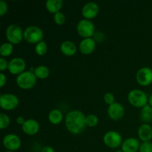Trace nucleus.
Wrapping results in <instances>:
<instances>
[{"label":"nucleus","instance_id":"f3484780","mask_svg":"<svg viewBox=\"0 0 152 152\" xmlns=\"http://www.w3.org/2000/svg\"><path fill=\"white\" fill-rule=\"evenodd\" d=\"M138 135L143 142H150L152 139V128L150 125L143 124L139 128Z\"/></svg>","mask_w":152,"mask_h":152},{"label":"nucleus","instance_id":"e433bc0d","mask_svg":"<svg viewBox=\"0 0 152 152\" xmlns=\"http://www.w3.org/2000/svg\"><path fill=\"white\" fill-rule=\"evenodd\" d=\"M5 152H14V151H5Z\"/></svg>","mask_w":152,"mask_h":152},{"label":"nucleus","instance_id":"393cba45","mask_svg":"<svg viewBox=\"0 0 152 152\" xmlns=\"http://www.w3.org/2000/svg\"><path fill=\"white\" fill-rule=\"evenodd\" d=\"M98 118L96 116L94 115V114H90L86 118V126H89V127H94L98 124Z\"/></svg>","mask_w":152,"mask_h":152},{"label":"nucleus","instance_id":"ddd939ff","mask_svg":"<svg viewBox=\"0 0 152 152\" xmlns=\"http://www.w3.org/2000/svg\"><path fill=\"white\" fill-rule=\"evenodd\" d=\"M124 108L121 104L114 102L109 105L108 108V114L110 118L114 120H118L121 119L124 115Z\"/></svg>","mask_w":152,"mask_h":152},{"label":"nucleus","instance_id":"2eb2a0df","mask_svg":"<svg viewBox=\"0 0 152 152\" xmlns=\"http://www.w3.org/2000/svg\"><path fill=\"white\" fill-rule=\"evenodd\" d=\"M96 48V41L92 38H87L81 41L80 44V50L83 54H90L93 53Z\"/></svg>","mask_w":152,"mask_h":152},{"label":"nucleus","instance_id":"c85d7f7f","mask_svg":"<svg viewBox=\"0 0 152 152\" xmlns=\"http://www.w3.org/2000/svg\"><path fill=\"white\" fill-rule=\"evenodd\" d=\"M104 100L109 105L114 103V96L111 93H106L104 96Z\"/></svg>","mask_w":152,"mask_h":152},{"label":"nucleus","instance_id":"1a4fd4ad","mask_svg":"<svg viewBox=\"0 0 152 152\" xmlns=\"http://www.w3.org/2000/svg\"><path fill=\"white\" fill-rule=\"evenodd\" d=\"M136 79L140 86H148L152 83V70L147 67L140 68L137 73Z\"/></svg>","mask_w":152,"mask_h":152},{"label":"nucleus","instance_id":"f704fd0d","mask_svg":"<svg viewBox=\"0 0 152 152\" xmlns=\"http://www.w3.org/2000/svg\"><path fill=\"white\" fill-rule=\"evenodd\" d=\"M148 102H149V105L152 107V94L150 96L149 99H148Z\"/></svg>","mask_w":152,"mask_h":152},{"label":"nucleus","instance_id":"6ab92c4d","mask_svg":"<svg viewBox=\"0 0 152 152\" xmlns=\"http://www.w3.org/2000/svg\"><path fill=\"white\" fill-rule=\"evenodd\" d=\"M63 1L62 0H48L45 3L47 10L51 13H56L62 8Z\"/></svg>","mask_w":152,"mask_h":152},{"label":"nucleus","instance_id":"20e7f679","mask_svg":"<svg viewBox=\"0 0 152 152\" xmlns=\"http://www.w3.org/2000/svg\"><path fill=\"white\" fill-rule=\"evenodd\" d=\"M24 39L29 43H39L42 41L43 32L39 27L29 26L24 31Z\"/></svg>","mask_w":152,"mask_h":152},{"label":"nucleus","instance_id":"423d86ee","mask_svg":"<svg viewBox=\"0 0 152 152\" xmlns=\"http://www.w3.org/2000/svg\"><path fill=\"white\" fill-rule=\"evenodd\" d=\"M6 37L12 45L19 44L23 39L24 33L17 25H10L6 30Z\"/></svg>","mask_w":152,"mask_h":152},{"label":"nucleus","instance_id":"412c9836","mask_svg":"<svg viewBox=\"0 0 152 152\" xmlns=\"http://www.w3.org/2000/svg\"><path fill=\"white\" fill-rule=\"evenodd\" d=\"M141 120L145 123L152 121V107L151 105H146L142 107L140 114Z\"/></svg>","mask_w":152,"mask_h":152},{"label":"nucleus","instance_id":"aec40b11","mask_svg":"<svg viewBox=\"0 0 152 152\" xmlns=\"http://www.w3.org/2000/svg\"><path fill=\"white\" fill-rule=\"evenodd\" d=\"M63 119L62 112L58 109H53L48 114V120L52 124L57 125L62 122Z\"/></svg>","mask_w":152,"mask_h":152},{"label":"nucleus","instance_id":"39448f33","mask_svg":"<svg viewBox=\"0 0 152 152\" xmlns=\"http://www.w3.org/2000/svg\"><path fill=\"white\" fill-rule=\"evenodd\" d=\"M78 34L85 39L91 38L94 35L95 27L91 21L88 19H82L77 26Z\"/></svg>","mask_w":152,"mask_h":152},{"label":"nucleus","instance_id":"4468645a","mask_svg":"<svg viewBox=\"0 0 152 152\" xmlns=\"http://www.w3.org/2000/svg\"><path fill=\"white\" fill-rule=\"evenodd\" d=\"M140 142L134 137L128 138L122 143V151L123 152H137L140 150Z\"/></svg>","mask_w":152,"mask_h":152},{"label":"nucleus","instance_id":"9b49d317","mask_svg":"<svg viewBox=\"0 0 152 152\" xmlns=\"http://www.w3.org/2000/svg\"><path fill=\"white\" fill-rule=\"evenodd\" d=\"M26 64L25 60L22 58H13L9 62L8 70L13 74H21L24 72Z\"/></svg>","mask_w":152,"mask_h":152},{"label":"nucleus","instance_id":"6e6552de","mask_svg":"<svg viewBox=\"0 0 152 152\" xmlns=\"http://www.w3.org/2000/svg\"><path fill=\"white\" fill-rule=\"evenodd\" d=\"M103 141L105 145L111 148H116L121 145L122 137L118 132L114 131L108 132L103 137Z\"/></svg>","mask_w":152,"mask_h":152},{"label":"nucleus","instance_id":"a878e982","mask_svg":"<svg viewBox=\"0 0 152 152\" xmlns=\"http://www.w3.org/2000/svg\"><path fill=\"white\" fill-rule=\"evenodd\" d=\"M10 120L8 116L4 113H1L0 114V128L1 129H5L10 125Z\"/></svg>","mask_w":152,"mask_h":152},{"label":"nucleus","instance_id":"b1692460","mask_svg":"<svg viewBox=\"0 0 152 152\" xmlns=\"http://www.w3.org/2000/svg\"><path fill=\"white\" fill-rule=\"evenodd\" d=\"M35 51L39 56H42L46 53L48 51V46L45 42L42 41L40 42L37 43L35 48Z\"/></svg>","mask_w":152,"mask_h":152},{"label":"nucleus","instance_id":"f03ea898","mask_svg":"<svg viewBox=\"0 0 152 152\" xmlns=\"http://www.w3.org/2000/svg\"><path fill=\"white\" fill-rule=\"evenodd\" d=\"M18 86L22 89H30L37 83V77L31 71H24L16 77Z\"/></svg>","mask_w":152,"mask_h":152},{"label":"nucleus","instance_id":"473e14b6","mask_svg":"<svg viewBox=\"0 0 152 152\" xmlns=\"http://www.w3.org/2000/svg\"><path fill=\"white\" fill-rule=\"evenodd\" d=\"M41 152H55L54 149L50 146H44L42 148Z\"/></svg>","mask_w":152,"mask_h":152},{"label":"nucleus","instance_id":"5701e85b","mask_svg":"<svg viewBox=\"0 0 152 152\" xmlns=\"http://www.w3.org/2000/svg\"><path fill=\"white\" fill-rule=\"evenodd\" d=\"M13 51V45L10 42H6L1 45L0 48V53L2 56H9Z\"/></svg>","mask_w":152,"mask_h":152},{"label":"nucleus","instance_id":"9d476101","mask_svg":"<svg viewBox=\"0 0 152 152\" xmlns=\"http://www.w3.org/2000/svg\"><path fill=\"white\" fill-rule=\"evenodd\" d=\"M3 145L8 151H16L21 146V140L17 135L10 134L3 138Z\"/></svg>","mask_w":152,"mask_h":152},{"label":"nucleus","instance_id":"c756f323","mask_svg":"<svg viewBox=\"0 0 152 152\" xmlns=\"http://www.w3.org/2000/svg\"><path fill=\"white\" fill-rule=\"evenodd\" d=\"M7 11V4L3 0L0 1V16H3Z\"/></svg>","mask_w":152,"mask_h":152},{"label":"nucleus","instance_id":"4be33fe9","mask_svg":"<svg viewBox=\"0 0 152 152\" xmlns=\"http://www.w3.org/2000/svg\"><path fill=\"white\" fill-rule=\"evenodd\" d=\"M49 69L45 65H40L34 69V74L39 79H46L49 76Z\"/></svg>","mask_w":152,"mask_h":152},{"label":"nucleus","instance_id":"f8f14e48","mask_svg":"<svg viewBox=\"0 0 152 152\" xmlns=\"http://www.w3.org/2000/svg\"><path fill=\"white\" fill-rule=\"evenodd\" d=\"M99 13V7L95 2H88L83 6L82 13L86 19H94Z\"/></svg>","mask_w":152,"mask_h":152},{"label":"nucleus","instance_id":"7c9ffc66","mask_svg":"<svg viewBox=\"0 0 152 152\" xmlns=\"http://www.w3.org/2000/svg\"><path fill=\"white\" fill-rule=\"evenodd\" d=\"M7 68H8V63H7V60L4 59V58H0V70L4 71Z\"/></svg>","mask_w":152,"mask_h":152},{"label":"nucleus","instance_id":"cd10ccee","mask_svg":"<svg viewBox=\"0 0 152 152\" xmlns=\"http://www.w3.org/2000/svg\"><path fill=\"white\" fill-rule=\"evenodd\" d=\"M140 152H152V142H144L140 147Z\"/></svg>","mask_w":152,"mask_h":152},{"label":"nucleus","instance_id":"7ed1b4c3","mask_svg":"<svg viewBox=\"0 0 152 152\" xmlns=\"http://www.w3.org/2000/svg\"><path fill=\"white\" fill-rule=\"evenodd\" d=\"M128 99L131 105H132L133 106L141 108V107H144L147 105L148 96H147L146 94L142 91L134 89L129 92Z\"/></svg>","mask_w":152,"mask_h":152},{"label":"nucleus","instance_id":"a211bd4d","mask_svg":"<svg viewBox=\"0 0 152 152\" xmlns=\"http://www.w3.org/2000/svg\"><path fill=\"white\" fill-rule=\"evenodd\" d=\"M60 49L63 54L68 56H73L77 52V46L71 41L63 42L61 45Z\"/></svg>","mask_w":152,"mask_h":152},{"label":"nucleus","instance_id":"c9c22d12","mask_svg":"<svg viewBox=\"0 0 152 152\" xmlns=\"http://www.w3.org/2000/svg\"><path fill=\"white\" fill-rule=\"evenodd\" d=\"M116 152H123V151H117Z\"/></svg>","mask_w":152,"mask_h":152},{"label":"nucleus","instance_id":"dca6fc26","mask_svg":"<svg viewBox=\"0 0 152 152\" xmlns=\"http://www.w3.org/2000/svg\"><path fill=\"white\" fill-rule=\"evenodd\" d=\"M22 126L24 133L28 135L36 134L39 129V125L38 122L33 119L25 120V123Z\"/></svg>","mask_w":152,"mask_h":152},{"label":"nucleus","instance_id":"bb28decb","mask_svg":"<svg viewBox=\"0 0 152 152\" xmlns=\"http://www.w3.org/2000/svg\"><path fill=\"white\" fill-rule=\"evenodd\" d=\"M53 19L54 22H56L57 25H63L65 22V16L64 13H61V12H58V13H55L53 16Z\"/></svg>","mask_w":152,"mask_h":152},{"label":"nucleus","instance_id":"72a5a7b5","mask_svg":"<svg viewBox=\"0 0 152 152\" xmlns=\"http://www.w3.org/2000/svg\"><path fill=\"white\" fill-rule=\"evenodd\" d=\"M16 122H17L18 124L19 125H23L24 123H25V119H24L23 117H21V116H19V117H18L17 118H16Z\"/></svg>","mask_w":152,"mask_h":152},{"label":"nucleus","instance_id":"0eeeda50","mask_svg":"<svg viewBox=\"0 0 152 152\" xmlns=\"http://www.w3.org/2000/svg\"><path fill=\"white\" fill-rule=\"evenodd\" d=\"M18 105H19V99L16 95L12 94H4L1 95L0 105L2 109L10 111L16 108Z\"/></svg>","mask_w":152,"mask_h":152},{"label":"nucleus","instance_id":"f257e3e1","mask_svg":"<svg viewBox=\"0 0 152 152\" xmlns=\"http://www.w3.org/2000/svg\"><path fill=\"white\" fill-rule=\"evenodd\" d=\"M86 118L82 111L77 110L69 111L65 117L67 129L73 134H81L86 129Z\"/></svg>","mask_w":152,"mask_h":152},{"label":"nucleus","instance_id":"2f4dec72","mask_svg":"<svg viewBox=\"0 0 152 152\" xmlns=\"http://www.w3.org/2000/svg\"><path fill=\"white\" fill-rule=\"evenodd\" d=\"M6 80H7V79H6L5 75L4 74H2V73L0 74V86L1 87H3L5 85Z\"/></svg>","mask_w":152,"mask_h":152}]
</instances>
